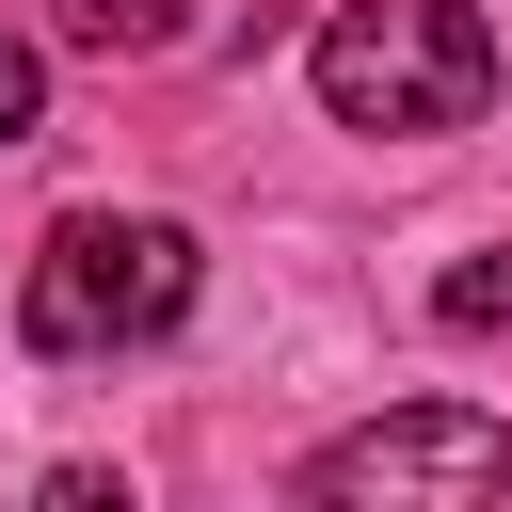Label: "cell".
Listing matches in <instances>:
<instances>
[{
  "label": "cell",
  "instance_id": "1",
  "mask_svg": "<svg viewBox=\"0 0 512 512\" xmlns=\"http://www.w3.org/2000/svg\"><path fill=\"white\" fill-rule=\"evenodd\" d=\"M176 320H192V224H160V208H64V224L32 240V272H16V336H32L48 368L144 352V336H176Z\"/></svg>",
  "mask_w": 512,
  "mask_h": 512
},
{
  "label": "cell",
  "instance_id": "2",
  "mask_svg": "<svg viewBox=\"0 0 512 512\" xmlns=\"http://www.w3.org/2000/svg\"><path fill=\"white\" fill-rule=\"evenodd\" d=\"M480 96H496L480 0H336L320 16V112L336 128L432 144V128H480Z\"/></svg>",
  "mask_w": 512,
  "mask_h": 512
},
{
  "label": "cell",
  "instance_id": "3",
  "mask_svg": "<svg viewBox=\"0 0 512 512\" xmlns=\"http://www.w3.org/2000/svg\"><path fill=\"white\" fill-rule=\"evenodd\" d=\"M496 480H512V432L480 400H400V416H368V432H336L304 464L320 512H480Z\"/></svg>",
  "mask_w": 512,
  "mask_h": 512
},
{
  "label": "cell",
  "instance_id": "4",
  "mask_svg": "<svg viewBox=\"0 0 512 512\" xmlns=\"http://www.w3.org/2000/svg\"><path fill=\"white\" fill-rule=\"evenodd\" d=\"M192 16L176 0H48V48H96V64H144V48H176Z\"/></svg>",
  "mask_w": 512,
  "mask_h": 512
},
{
  "label": "cell",
  "instance_id": "5",
  "mask_svg": "<svg viewBox=\"0 0 512 512\" xmlns=\"http://www.w3.org/2000/svg\"><path fill=\"white\" fill-rule=\"evenodd\" d=\"M432 320H448V336H480V320H512V256H464V272L432 288Z\"/></svg>",
  "mask_w": 512,
  "mask_h": 512
},
{
  "label": "cell",
  "instance_id": "6",
  "mask_svg": "<svg viewBox=\"0 0 512 512\" xmlns=\"http://www.w3.org/2000/svg\"><path fill=\"white\" fill-rule=\"evenodd\" d=\"M32 128H48V48L0 32V144H32Z\"/></svg>",
  "mask_w": 512,
  "mask_h": 512
}]
</instances>
